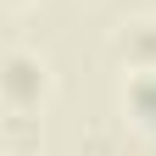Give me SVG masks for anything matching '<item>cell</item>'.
<instances>
[{"instance_id": "3", "label": "cell", "mask_w": 156, "mask_h": 156, "mask_svg": "<svg viewBox=\"0 0 156 156\" xmlns=\"http://www.w3.org/2000/svg\"><path fill=\"white\" fill-rule=\"evenodd\" d=\"M117 50H123L128 67H156V17H140L117 34Z\"/></svg>"}, {"instance_id": "1", "label": "cell", "mask_w": 156, "mask_h": 156, "mask_svg": "<svg viewBox=\"0 0 156 156\" xmlns=\"http://www.w3.org/2000/svg\"><path fill=\"white\" fill-rule=\"evenodd\" d=\"M56 78H50V62L34 50H6L0 56V112H39L50 101Z\"/></svg>"}, {"instance_id": "4", "label": "cell", "mask_w": 156, "mask_h": 156, "mask_svg": "<svg viewBox=\"0 0 156 156\" xmlns=\"http://www.w3.org/2000/svg\"><path fill=\"white\" fill-rule=\"evenodd\" d=\"M23 6H34V0H0V11H23Z\"/></svg>"}, {"instance_id": "2", "label": "cell", "mask_w": 156, "mask_h": 156, "mask_svg": "<svg viewBox=\"0 0 156 156\" xmlns=\"http://www.w3.org/2000/svg\"><path fill=\"white\" fill-rule=\"evenodd\" d=\"M123 117L140 123L156 140V67H128V78H123Z\"/></svg>"}]
</instances>
